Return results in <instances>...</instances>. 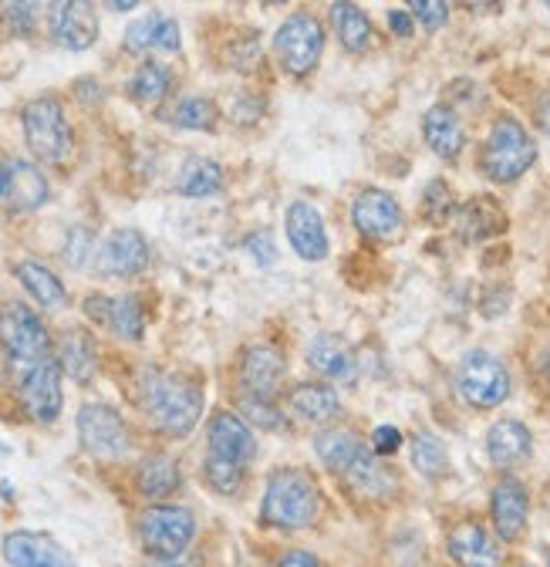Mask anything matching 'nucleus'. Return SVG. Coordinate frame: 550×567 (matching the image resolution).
<instances>
[{
    "mask_svg": "<svg viewBox=\"0 0 550 567\" xmlns=\"http://www.w3.org/2000/svg\"><path fill=\"white\" fill-rule=\"evenodd\" d=\"M48 28L61 48L89 51L98 38V14L82 0H61V4H48Z\"/></svg>",
    "mask_w": 550,
    "mask_h": 567,
    "instance_id": "obj_12",
    "label": "nucleus"
},
{
    "mask_svg": "<svg viewBox=\"0 0 550 567\" xmlns=\"http://www.w3.org/2000/svg\"><path fill=\"white\" fill-rule=\"evenodd\" d=\"M146 567H193V564L183 560V557H169V560H149Z\"/></svg>",
    "mask_w": 550,
    "mask_h": 567,
    "instance_id": "obj_49",
    "label": "nucleus"
},
{
    "mask_svg": "<svg viewBox=\"0 0 550 567\" xmlns=\"http://www.w3.org/2000/svg\"><path fill=\"white\" fill-rule=\"evenodd\" d=\"M108 8H112V11H132L135 4H132V0H112Z\"/></svg>",
    "mask_w": 550,
    "mask_h": 567,
    "instance_id": "obj_50",
    "label": "nucleus"
},
{
    "mask_svg": "<svg viewBox=\"0 0 550 567\" xmlns=\"http://www.w3.org/2000/svg\"><path fill=\"white\" fill-rule=\"evenodd\" d=\"M240 409H243V419L257 422L260 430H278V425H281V412L270 405V399L243 395V399H240Z\"/></svg>",
    "mask_w": 550,
    "mask_h": 567,
    "instance_id": "obj_40",
    "label": "nucleus"
},
{
    "mask_svg": "<svg viewBox=\"0 0 550 567\" xmlns=\"http://www.w3.org/2000/svg\"><path fill=\"white\" fill-rule=\"evenodd\" d=\"M308 365L324 375L328 382H341V385H352L359 375V362L352 348L341 341L338 334H314L308 344Z\"/></svg>",
    "mask_w": 550,
    "mask_h": 567,
    "instance_id": "obj_22",
    "label": "nucleus"
},
{
    "mask_svg": "<svg viewBox=\"0 0 550 567\" xmlns=\"http://www.w3.org/2000/svg\"><path fill=\"white\" fill-rule=\"evenodd\" d=\"M0 344L11 354L14 369L44 362L51 351V338L38 311H31L21 301H4L0 305Z\"/></svg>",
    "mask_w": 550,
    "mask_h": 567,
    "instance_id": "obj_5",
    "label": "nucleus"
},
{
    "mask_svg": "<svg viewBox=\"0 0 550 567\" xmlns=\"http://www.w3.org/2000/svg\"><path fill=\"white\" fill-rule=\"evenodd\" d=\"M321 51H324V28L308 11L291 14L278 28V34H273V54H278L281 68L294 79L311 75V71L318 68V61H321Z\"/></svg>",
    "mask_w": 550,
    "mask_h": 567,
    "instance_id": "obj_6",
    "label": "nucleus"
},
{
    "mask_svg": "<svg viewBox=\"0 0 550 567\" xmlns=\"http://www.w3.org/2000/svg\"><path fill=\"white\" fill-rule=\"evenodd\" d=\"M0 453H8V446H4V443H0Z\"/></svg>",
    "mask_w": 550,
    "mask_h": 567,
    "instance_id": "obj_52",
    "label": "nucleus"
},
{
    "mask_svg": "<svg viewBox=\"0 0 550 567\" xmlns=\"http://www.w3.org/2000/svg\"><path fill=\"white\" fill-rule=\"evenodd\" d=\"M291 412L311 425H324L331 419H338L341 412V399L331 385H321V382H301L294 392H291Z\"/></svg>",
    "mask_w": 550,
    "mask_h": 567,
    "instance_id": "obj_30",
    "label": "nucleus"
},
{
    "mask_svg": "<svg viewBox=\"0 0 550 567\" xmlns=\"http://www.w3.org/2000/svg\"><path fill=\"white\" fill-rule=\"evenodd\" d=\"M79 440L82 450L98 460H122L132 450V433L118 409L105 402H89L79 412Z\"/></svg>",
    "mask_w": 550,
    "mask_h": 567,
    "instance_id": "obj_9",
    "label": "nucleus"
},
{
    "mask_svg": "<svg viewBox=\"0 0 550 567\" xmlns=\"http://www.w3.org/2000/svg\"><path fill=\"white\" fill-rule=\"evenodd\" d=\"M58 369L79 385H89L95 379L98 351H95V341H92L89 331L72 328V331L61 334V341H58Z\"/></svg>",
    "mask_w": 550,
    "mask_h": 567,
    "instance_id": "obj_23",
    "label": "nucleus"
},
{
    "mask_svg": "<svg viewBox=\"0 0 550 567\" xmlns=\"http://www.w3.org/2000/svg\"><path fill=\"white\" fill-rule=\"evenodd\" d=\"M446 547L459 567H500L504 564V550H500L497 537L473 520L456 524L446 537Z\"/></svg>",
    "mask_w": 550,
    "mask_h": 567,
    "instance_id": "obj_18",
    "label": "nucleus"
},
{
    "mask_svg": "<svg viewBox=\"0 0 550 567\" xmlns=\"http://www.w3.org/2000/svg\"><path fill=\"white\" fill-rule=\"evenodd\" d=\"M85 257H95V237L85 227H75L72 234H68L64 260L72 264V267H85Z\"/></svg>",
    "mask_w": 550,
    "mask_h": 567,
    "instance_id": "obj_42",
    "label": "nucleus"
},
{
    "mask_svg": "<svg viewBox=\"0 0 550 567\" xmlns=\"http://www.w3.org/2000/svg\"><path fill=\"white\" fill-rule=\"evenodd\" d=\"M14 274H18V280L24 284V291L41 305V308H61L64 301H68V295H64V284L54 277V270H48L44 264H38V260H21L18 267H14Z\"/></svg>",
    "mask_w": 550,
    "mask_h": 567,
    "instance_id": "obj_32",
    "label": "nucleus"
},
{
    "mask_svg": "<svg viewBox=\"0 0 550 567\" xmlns=\"http://www.w3.org/2000/svg\"><path fill=\"white\" fill-rule=\"evenodd\" d=\"M206 440H210V456H220L240 466H247L257 453L250 425L237 412H217L210 425H206Z\"/></svg>",
    "mask_w": 550,
    "mask_h": 567,
    "instance_id": "obj_19",
    "label": "nucleus"
},
{
    "mask_svg": "<svg viewBox=\"0 0 550 567\" xmlns=\"http://www.w3.org/2000/svg\"><path fill=\"white\" fill-rule=\"evenodd\" d=\"M4 189H8V186H4V173H0V199H4Z\"/></svg>",
    "mask_w": 550,
    "mask_h": 567,
    "instance_id": "obj_51",
    "label": "nucleus"
},
{
    "mask_svg": "<svg viewBox=\"0 0 550 567\" xmlns=\"http://www.w3.org/2000/svg\"><path fill=\"white\" fill-rule=\"evenodd\" d=\"M341 480H345V486L359 496V501L385 504V501H392V496L398 493L395 473L385 463H378V456L369 446L355 456V463L345 473H341Z\"/></svg>",
    "mask_w": 550,
    "mask_h": 567,
    "instance_id": "obj_20",
    "label": "nucleus"
},
{
    "mask_svg": "<svg viewBox=\"0 0 550 567\" xmlns=\"http://www.w3.org/2000/svg\"><path fill=\"white\" fill-rule=\"evenodd\" d=\"M408 11L426 31H439L446 24V18H449V8L439 4V0H416V4H412Z\"/></svg>",
    "mask_w": 550,
    "mask_h": 567,
    "instance_id": "obj_43",
    "label": "nucleus"
},
{
    "mask_svg": "<svg viewBox=\"0 0 550 567\" xmlns=\"http://www.w3.org/2000/svg\"><path fill=\"white\" fill-rule=\"evenodd\" d=\"M0 18H4V24H8L11 34L31 38L34 18H38V4H4V8H0Z\"/></svg>",
    "mask_w": 550,
    "mask_h": 567,
    "instance_id": "obj_41",
    "label": "nucleus"
},
{
    "mask_svg": "<svg viewBox=\"0 0 550 567\" xmlns=\"http://www.w3.org/2000/svg\"><path fill=\"white\" fill-rule=\"evenodd\" d=\"M490 514H494V527L500 540H517L527 527V514H530V496L523 489L520 480L507 476L494 486L490 496Z\"/></svg>",
    "mask_w": 550,
    "mask_h": 567,
    "instance_id": "obj_21",
    "label": "nucleus"
},
{
    "mask_svg": "<svg viewBox=\"0 0 550 567\" xmlns=\"http://www.w3.org/2000/svg\"><path fill=\"white\" fill-rule=\"evenodd\" d=\"M533 163H537V146H533L530 132L510 115L497 118L487 142H484V153H479V166H484V173L494 183H513Z\"/></svg>",
    "mask_w": 550,
    "mask_h": 567,
    "instance_id": "obj_4",
    "label": "nucleus"
},
{
    "mask_svg": "<svg viewBox=\"0 0 550 567\" xmlns=\"http://www.w3.org/2000/svg\"><path fill=\"white\" fill-rule=\"evenodd\" d=\"M459 237L476 244V240H487L507 230V213L494 196H476L469 203H463L459 209Z\"/></svg>",
    "mask_w": 550,
    "mask_h": 567,
    "instance_id": "obj_27",
    "label": "nucleus"
},
{
    "mask_svg": "<svg viewBox=\"0 0 550 567\" xmlns=\"http://www.w3.org/2000/svg\"><path fill=\"white\" fill-rule=\"evenodd\" d=\"M4 550V560L11 567H79L51 534H38V530H14L0 544Z\"/></svg>",
    "mask_w": 550,
    "mask_h": 567,
    "instance_id": "obj_14",
    "label": "nucleus"
},
{
    "mask_svg": "<svg viewBox=\"0 0 550 567\" xmlns=\"http://www.w3.org/2000/svg\"><path fill=\"white\" fill-rule=\"evenodd\" d=\"M388 28L398 38H412V14L408 11H388Z\"/></svg>",
    "mask_w": 550,
    "mask_h": 567,
    "instance_id": "obj_47",
    "label": "nucleus"
},
{
    "mask_svg": "<svg viewBox=\"0 0 550 567\" xmlns=\"http://www.w3.org/2000/svg\"><path fill=\"white\" fill-rule=\"evenodd\" d=\"M314 450H318L321 463H324L334 476H341V473H345V470L355 463V456L365 450V443H362L352 430H324V433L314 440Z\"/></svg>",
    "mask_w": 550,
    "mask_h": 567,
    "instance_id": "obj_33",
    "label": "nucleus"
},
{
    "mask_svg": "<svg viewBox=\"0 0 550 567\" xmlns=\"http://www.w3.org/2000/svg\"><path fill=\"white\" fill-rule=\"evenodd\" d=\"M278 567H324V564L314 554H308V550H284Z\"/></svg>",
    "mask_w": 550,
    "mask_h": 567,
    "instance_id": "obj_46",
    "label": "nucleus"
},
{
    "mask_svg": "<svg viewBox=\"0 0 550 567\" xmlns=\"http://www.w3.org/2000/svg\"><path fill=\"white\" fill-rule=\"evenodd\" d=\"M453 209H456V196H453V189H449L443 179L429 183V186H426V196H423V213H426V220H433V224H446Z\"/></svg>",
    "mask_w": 550,
    "mask_h": 567,
    "instance_id": "obj_39",
    "label": "nucleus"
},
{
    "mask_svg": "<svg viewBox=\"0 0 550 567\" xmlns=\"http://www.w3.org/2000/svg\"><path fill=\"white\" fill-rule=\"evenodd\" d=\"M547 564H550V554H547Z\"/></svg>",
    "mask_w": 550,
    "mask_h": 567,
    "instance_id": "obj_53",
    "label": "nucleus"
},
{
    "mask_svg": "<svg viewBox=\"0 0 550 567\" xmlns=\"http://www.w3.org/2000/svg\"><path fill=\"white\" fill-rule=\"evenodd\" d=\"M247 250H250V257H253L260 267H270V264H273V257H278V250H273L270 234H253V237L247 240Z\"/></svg>",
    "mask_w": 550,
    "mask_h": 567,
    "instance_id": "obj_45",
    "label": "nucleus"
},
{
    "mask_svg": "<svg viewBox=\"0 0 550 567\" xmlns=\"http://www.w3.org/2000/svg\"><path fill=\"white\" fill-rule=\"evenodd\" d=\"M321 514V489L314 476L304 470H273L267 486H263V501H260V524L273 530H304L318 520Z\"/></svg>",
    "mask_w": 550,
    "mask_h": 567,
    "instance_id": "obj_1",
    "label": "nucleus"
},
{
    "mask_svg": "<svg viewBox=\"0 0 550 567\" xmlns=\"http://www.w3.org/2000/svg\"><path fill=\"white\" fill-rule=\"evenodd\" d=\"M21 125H24V138L28 150L51 166H61L75 150V135L72 125H68L64 105L54 95H41L34 102L24 105L21 112Z\"/></svg>",
    "mask_w": 550,
    "mask_h": 567,
    "instance_id": "obj_3",
    "label": "nucleus"
},
{
    "mask_svg": "<svg viewBox=\"0 0 550 567\" xmlns=\"http://www.w3.org/2000/svg\"><path fill=\"white\" fill-rule=\"evenodd\" d=\"M125 51L146 54V51H179V24L166 14H146L125 31Z\"/></svg>",
    "mask_w": 550,
    "mask_h": 567,
    "instance_id": "obj_26",
    "label": "nucleus"
},
{
    "mask_svg": "<svg viewBox=\"0 0 550 567\" xmlns=\"http://www.w3.org/2000/svg\"><path fill=\"white\" fill-rule=\"evenodd\" d=\"M284 372H288V362L273 344H253L240 359V385L247 389V395H257V399H273V392L284 382Z\"/></svg>",
    "mask_w": 550,
    "mask_h": 567,
    "instance_id": "obj_17",
    "label": "nucleus"
},
{
    "mask_svg": "<svg viewBox=\"0 0 550 567\" xmlns=\"http://www.w3.org/2000/svg\"><path fill=\"white\" fill-rule=\"evenodd\" d=\"M196 537V520L186 507L176 504H153L139 517V540L156 560H169L186 554Z\"/></svg>",
    "mask_w": 550,
    "mask_h": 567,
    "instance_id": "obj_7",
    "label": "nucleus"
},
{
    "mask_svg": "<svg viewBox=\"0 0 550 567\" xmlns=\"http://www.w3.org/2000/svg\"><path fill=\"white\" fill-rule=\"evenodd\" d=\"M402 446V433L395 430V425H378V430L372 433V453L375 456H392L398 453Z\"/></svg>",
    "mask_w": 550,
    "mask_h": 567,
    "instance_id": "obj_44",
    "label": "nucleus"
},
{
    "mask_svg": "<svg viewBox=\"0 0 550 567\" xmlns=\"http://www.w3.org/2000/svg\"><path fill=\"white\" fill-rule=\"evenodd\" d=\"M169 85H173L169 68L159 61H146L143 68H135V75L128 79V95L143 105H156L169 95Z\"/></svg>",
    "mask_w": 550,
    "mask_h": 567,
    "instance_id": "obj_35",
    "label": "nucleus"
},
{
    "mask_svg": "<svg viewBox=\"0 0 550 567\" xmlns=\"http://www.w3.org/2000/svg\"><path fill=\"white\" fill-rule=\"evenodd\" d=\"M85 315L125 341H143L146 334V308L139 295H118V298L92 295L85 298Z\"/></svg>",
    "mask_w": 550,
    "mask_h": 567,
    "instance_id": "obj_11",
    "label": "nucleus"
},
{
    "mask_svg": "<svg viewBox=\"0 0 550 567\" xmlns=\"http://www.w3.org/2000/svg\"><path fill=\"white\" fill-rule=\"evenodd\" d=\"M537 125L550 135V89L540 95V102H537Z\"/></svg>",
    "mask_w": 550,
    "mask_h": 567,
    "instance_id": "obj_48",
    "label": "nucleus"
},
{
    "mask_svg": "<svg viewBox=\"0 0 550 567\" xmlns=\"http://www.w3.org/2000/svg\"><path fill=\"white\" fill-rule=\"evenodd\" d=\"M412 466H416V470H419L423 476H429V480L446 476V470H449L446 446H443L433 433L412 436Z\"/></svg>",
    "mask_w": 550,
    "mask_h": 567,
    "instance_id": "obj_36",
    "label": "nucleus"
},
{
    "mask_svg": "<svg viewBox=\"0 0 550 567\" xmlns=\"http://www.w3.org/2000/svg\"><path fill=\"white\" fill-rule=\"evenodd\" d=\"M331 24H334V34H338L341 48L352 51V54H362L372 44V21L355 4H334L331 8Z\"/></svg>",
    "mask_w": 550,
    "mask_h": 567,
    "instance_id": "obj_34",
    "label": "nucleus"
},
{
    "mask_svg": "<svg viewBox=\"0 0 550 567\" xmlns=\"http://www.w3.org/2000/svg\"><path fill=\"white\" fill-rule=\"evenodd\" d=\"M533 450V436L520 419H500L490 425L487 433V453L497 466L510 470L517 463H523Z\"/></svg>",
    "mask_w": 550,
    "mask_h": 567,
    "instance_id": "obj_25",
    "label": "nucleus"
},
{
    "mask_svg": "<svg viewBox=\"0 0 550 567\" xmlns=\"http://www.w3.org/2000/svg\"><path fill=\"white\" fill-rule=\"evenodd\" d=\"M18 375V399L24 405V412L34 422H54L61 415V369L58 362L44 359L34 365H21L14 369Z\"/></svg>",
    "mask_w": 550,
    "mask_h": 567,
    "instance_id": "obj_10",
    "label": "nucleus"
},
{
    "mask_svg": "<svg viewBox=\"0 0 550 567\" xmlns=\"http://www.w3.org/2000/svg\"><path fill=\"white\" fill-rule=\"evenodd\" d=\"M423 135L429 142V150L439 159H446V163H456L459 153H463V146H466L463 122H459V115L449 105H433L423 115Z\"/></svg>",
    "mask_w": 550,
    "mask_h": 567,
    "instance_id": "obj_24",
    "label": "nucleus"
},
{
    "mask_svg": "<svg viewBox=\"0 0 550 567\" xmlns=\"http://www.w3.org/2000/svg\"><path fill=\"white\" fill-rule=\"evenodd\" d=\"M459 395L476 409H497L510 395V372L490 351H469L463 354L456 372Z\"/></svg>",
    "mask_w": 550,
    "mask_h": 567,
    "instance_id": "obj_8",
    "label": "nucleus"
},
{
    "mask_svg": "<svg viewBox=\"0 0 550 567\" xmlns=\"http://www.w3.org/2000/svg\"><path fill=\"white\" fill-rule=\"evenodd\" d=\"M169 122L179 125V128H214L217 122V105L210 99H203V95H183L173 112H169Z\"/></svg>",
    "mask_w": 550,
    "mask_h": 567,
    "instance_id": "obj_37",
    "label": "nucleus"
},
{
    "mask_svg": "<svg viewBox=\"0 0 550 567\" xmlns=\"http://www.w3.org/2000/svg\"><path fill=\"white\" fill-rule=\"evenodd\" d=\"M224 186V166L214 163V159H206V156H189L183 166H179V176H176V189L183 196H214L220 193Z\"/></svg>",
    "mask_w": 550,
    "mask_h": 567,
    "instance_id": "obj_31",
    "label": "nucleus"
},
{
    "mask_svg": "<svg viewBox=\"0 0 550 567\" xmlns=\"http://www.w3.org/2000/svg\"><path fill=\"white\" fill-rule=\"evenodd\" d=\"M352 224L369 240H395L402 234V206L385 189H365L352 206Z\"/></svg>",
    "mask_w": 550,
    "mask_h": 567,
    "instance_id": "obj_13",
    "label": "nucleus"
},
{
    "mask_svg": "<svg viewBox=\"0 0 550 567\" xmlns=\"http://www.w3.org/2000/svg\"><path fill=\"white\" fill-rule=\"evenodd\" d=\"M179 480H183L179 463L166 453H153L135 466V486H139V493L149 496V501H166V496H173L179 489Z\"/></svg>",
    "mask_w": 550,
    "mask_h": 567,
    "instance_id": "obj_29",
    "label": "nucleus"
},
{
    "mask_svg": "<svg viewBox=\"0 0 550 567\" xmlns=\"http://www.w3.org/2000/svg\"><path fill=\"white\" fill-rule=\"evenodd\" d=\"M203 480L210 483V489L220 493V496H237L243 489V466L230 463V460H220V456H206Z\"/></svg>",
    "mask_w": 550,
    "mask_h": 567,
    "instance_id": "obj_38",
    "label": "nucleus"
},
{
    "mask_svg": "<svg viewBox=\"0 0 550 567\" xmlns=\"http://www.w3.org/2000/svg\"><path fill=\"white\" fill-rule=\"evenodd\" d=\"M4 186H8V189H4L8 203H11L14 209H21V213L38 209V206H44V199H48V179L41 176L38 166H31V163H24V159L8 163V169H4Z\"/></svg>",
    "mask_w": 550,
    "mask_h": 567,
    "instance_id": "obj_28",
    "label": "nucleus"
},
{
    "mask_svg": "<svg viewBox=\"0 0 550 567\" xmlns=\"http://www.w3.org/2000/svg\"><path fill=\"white\" fill-rule=\"evenodd\" d=\"M149 264V240L139 230H115L95 254V267L105 277H132Z\"/></svg>",
    "mask_w": 550,
    "mask_h": 567,
    "instance_id": "obj_15",
    "label": "nucleus"
},
{
    "mask_svg": "<svg viewBox=\"0 0 550 567\" xmlns=\"http://www.w3.org/2000/svg\"><path fill=\"white\" fill-rule=\"evenodd\" d=\"M284 230L301 260H324L328 257V230L321 209L311 206L308 199H294L284 213Z\"/></svg>",
    "mask_w": 550,
    "mask_h": 567,
    "instance_id": "obj_16",
    "label": "nucleus"
},
{
    "mask_svg": "<svg viewBox=\"0 0 550 567\" xmlns=\"http://www.w3.org/2000/svg\"><path fill=\"white\" fill-rule=\"evenodd\" d=\"M143 409L149 422L163 436H189L203 415V392L196 382L183 375H163V372H146L143 379Z\"/></svg>",
    "mask_w": 550,
    "mask_h": 567,
    "instance_id": "obj_2",
    "label": "nucleus"
}]
</instances>
